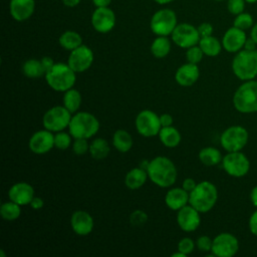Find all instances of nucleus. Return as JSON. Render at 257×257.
Masks as SVG:
<instances>
[{
	"mask_svg": "<svg viewBox=\"0 0 257 257\" xmlns=\"http://www.w3.org/2000/svg\"><path fill=\"white\" fill-rule=\"evenodd\" d=\"M149 179L158 187L170 188L177 181V168L172 160L159 156L150 161L147 168Z\"/></svg>",
	"mask_w": 257,
	"mask_h": 257,
	"instance_id": "f257e3e1",
	"label": "nucleus"
},
{
	"mask_svg": "<svg viewBox=\"0 0 257 257\" xmlns=\"http://www.w3.org/2000/svg\"><path fill=\"white\" fill-rule=\"evenodd\" d=\"M218 200V190L216 186L209 182L203 181L189 193V204L197 209L200 213H207L214 208Z\"/></svg>",
	"mask_w": 257,
	"mask_h": 257,
	"instance_id": "f03ea898",
	"label": "nucleus"
},
{
	"mask_svg": "<svg viewBox=\"0 0 257 257\" xmlns=\"http://www.w3.org/2000/svg\"><path fill=\"white\" fill-rule=\"evenodd\" d=\"M75 73L76 72L67 63L57 62L45 73V80L53 90L65 92L75 84Z\"/></svg>",
	"mask_w": 257,
	"mask_h": 257,
	"instance_id": "7ed1b4c3",
	"label": "nucleus"
},
{
	"mask_svg": "<svg viewBox=\"0 0 257 257\" xmlns=\"http://www.w3.org/2000/svg\"><path fill=\"white\" fill-rule=\"evenodd\" d=\"M99 130V121L87 111L75 112L68 125V132L73 139H89Z\"/></svg>",
	"mask_w": 257,
	"mask_h": 257,
	"instance_id": "20e7f679",
	"label": "nucleus"
},
{
	"mask_svg": "<svg viewBox=\"0 0 257 257\" xmlns=\"http://www.w3.org/2000/svg\"><path fill=\"white\" fill-rule=\"evenodd\" d=\"M234 107L242 113L257 111V80L244 81L234 92Z\"/></svg>",
	"mask_w": 257,
	"mask_h": 257,
	"instance_id": "39448f33",
	"label": "nucleus"
},
{
	"mask_svg": "<svg viewBox=\"0 0 257 257\" xmlns=\"http://www.w3.org/2000/svg\"><path fill=\"white\" fill-rule=\"evenodd\" d=\"M232 70L241 80H251L257 76V50L242 49L232 60Z\"/></svg>",
	"mask_w": 257,
	"mask_h": 257,
	"instance_id": "423d86ee",
	"label": "nucleus"
},
{
	"mask_svg": "<svg viewBox=\"0 0 257 257\" xmlns=\"http://www.w3.org/2000/svg\"><path fill=\"white\" fill-rule=\"evenodd\" d=\"M71 117L72 113L64 105H55L44 113L42 124L44 128L52 133H58L68 127Z\"/></svg>",
	"mask_w": 257,
	"mask_h": 257,
	"instance_id": "0eeeda50",
	"label": "nucleus"
},
{
	"mask_svg": "<svg viewBox=\"0 0 257 257\" xmlns=\"http://www.w3.org/2000/svg\"><path fill=\"white\" fill-rule=\"evenodd\" d=\"M249 134L242 125H231L227 127L220 137L222 148L227 152H239L248 143Z\"/></svg>",
	"mask_w": 257,
	"mask_h": 257,
	"instance_id": "6e6552de",
	"label": "nucleus"
},
{
	"mask_svg": "<svg viewBox=\"0 0 257 257\" xmlns=\"http://www.w3.org/2000/svg\"><path fill=\"white\" fill-rule=\"evenodd\" d=\"M222 167L229 176L242 178L250 170V161L241 151L228 152L222 159Z\"/></svg>",
	"mask_w": 257,
	"mask_h": 257,
	"instance_id": "1a4fd4ad",
	"label": "nucleus"
},
{
	"mask_svg": "<svg viewBox=\"0 0 257 257\" xmlns=\"http://www.w3.org/2000/svg\"><path fill=\"white\" fill-rule=\"evenodd\" d=\"M177 25V16L171 9H161L151 19V29L158 36L172 34Z\"/></svg>",
	"mask_w": 257,
	"mask_h": 257,
	"instance_id": "9d476101",
	"label": "nucleus"
},
{
	"mask_svg": "<svg viewBox=\"0 0 257 257\" xmlns=\"http://www.w3.org/2000/svg\"><path fill=\"white\" fill-rule=\"evenodd\" d=\"M135 125L138 133L145 137L151 138L159 135L162 124L160 116L151 109H144L140 111L136 117Z\"/></svg>",
	"mask_w": 257,
	"mask_h": 257,
	"instance_id": "9b49d317",
	"label": "nucleus"
},
{
	"mask_svg": "<svg viewBox=\"0 0 257 257\" xmlns=\"http://www.w3.org/2000/svg\"><path fill=\"white\" fill-rule=\"evenodd\" d=\"M239 250V241L231 233L223 232L213 239L211 252L216 257H232Z\"/></svg>",
	"mask_w": 257,
	"mask_h": 257,
	"instance_id": "f8f14e48",
	"label": "nucleus"
},
{
	"mask_svg": "<svg viewBox=\"0 0 257 257\" xmlns=\"http://www.w3.org/2000/svg\"><path fill=\"white\" fill-rule=\"evenodd\" d=\"M171 35L174 43L182 48L197 45L201 39L198 29L189 23L178 24Z\"/></svg>",
	"mask_w": 257,
	"mask_h": 257,
	"instance_id": "ddd939ff",
	"label": "nucleus"
},
{
	"mask_svg": "<svg viewBox=\"0 0 257 257\" xmlns=\"http://www.w3.org/2000/svg\"><path fill=\"white\" fill-rule=\"evenodd\" d=\"M93 62V52L86 46L81 44L77 48L70 51L67 64L77 73L87 70Z\"/></svg>",
	"mask_w": 257,
	"mask_h": 257,
	"instance_id": "4468645a",
	"label": "nucleus"
},
{
	"mask_svg": "<svg viewBox=\"0 0 257 257\" xmlns=\"http://www.w3.org/2000/svg\"><path fill=\"white\" fill-rule=\"evenodd\" d=\"M28 147L33 154L44 155L54 147V135L46 128L37 131L30 137Z\"/></svg>",
	"mask_w": 257,
	"mask_h": 257,
	"instance_id": "2eb2a0df",
	"label": "nucleus"
},
{
	"mask_svg": "<svg viewBox=\"0 0 257 257\" xmlns=\"http://www.w3.org/2000/svg\"><path fill=\"white\" fill-rule=\"evenodd\" d=\"M177 223L185 232H193L197 230L201 224L200 212L193 206L186 205L178 211Z\"/></svg>",
	"mask_w": 257,
	"mask_h": 257,
	"instance_id": "dca6fc26",
	"label": "nucleus"
},
{
	"mask_svg": "<svg viewBox=\"0 0 257 257\" xmlns=\"http://www.w3.org/2000/svg\"><path fill=\"white\" fill-rule=\"evenodd\" d=\"M91 24L99 33L109 32L115 24V15L108 7H97L91 16Z\"/></svg>",
	"mask_w": 257,
	"mask_h": 257,
	"instance_id": "f3484780",
	"label": "nucleus"
},
{
	"mask_svg": "<svg viewBox=\"0 0 257 257\" xmlns=\"http://www.w3.org/2000/svg\"><path fill=\"white\" fill-rule=\"evenodd\" d=\"M246 39L247 36L245 31L233 26L225 32L222 38V46L228 52L237 53L244 48Z\"/></svg>",
	"mask_w": 257,
	"mask_h": 257,
	"instance_id": "a211bd4d",
	"label": "nucleus"
},
{
	"mask_svg": "<svg viewBox=\"0 0 257 257\" xmlns=\"http://www.w3.org/2000/svg\"><path fill=\"white\" fill-rule=\"evenodd\" d=\"M70 226L75 234L86 236L93 230L94 221L88 212L77 210L73 212L70 217Z\"/></svg>",
	"mask_w": 257,
	"mask_h": 257,
	"instance_id": "6ab92c4d",
	"label": "nucleus"
},
{
	"mask_svg": "<svg viewBox=\"0 0 257 257\" xmlns=\"http://www.w3.org/2000/svg\"><path fill=\"white\" fill-rule=\"evenodd\" d=\"M9 200L17 203L20 206L30 205L34 198L33 187L26 182H18L11 186L8 191Z\"/></svg>",
	"mask_w": 257,
	"mask_h": 257,
	"instance_id": "aec40b11",
	"label": "nucleus"
},
{
	"mask_svg": "<svg viewBox=\"0 0 257 257\" xmlns=\"http://www.w3.org/2000/svg\"><path fill=\"white\" fill-rule=\"evenodd\" d=\"M200 76V68L195 63H185L181 65L176 73L175 80L181 86H191L199 79Z\"/></svg>",
	"mask_w": 257,
	"mask_h": 257,
	"instance_id": "412c9836",
	"label": "nucleus"
},
{
	"mask_svg": "<svg viewBox=\"0 0 257 257\" xmlns=\"http://www.w3.org/2000/svg\"><path fill=\"white\" fill-rule=\"evenodd\" d=\"M34 7V0H11L10 14L16 21H24L33 14Z\"/></svg>",
	"mask_w": 257,
	"mask_h": 257,
	"instance_id": "4be33fe9",
	"label": "nucleus"
},
{
	"mask_svg": "<svg viewBox=\"0 0 257 257\" xmlns=\"http://www.w3.org/2000/svg\"><path fill=\"white\" fill-rule=\"evenodd\" d=\"M165 204L169 209L179 211L189 204V192L183 188H172L165 196Z\"/></svg>",
	"mask_w": 257,
	"mask_h": 257,
	"instance_id": "5701e85b",
	"label": "nucleus"
},
{
	"mask_svg": "<svg viewBox=\"0 0 257 257\" xmlns=\"http://www.w3.org/2000/svg\"><path fill=\"white\" fill-rule=\"evenodd\" d=\"M148 173L142 168H133L124 177V184L131 190H138L142 188L148 179Z\"/></svg>",
	"mask_w": 257,
	"mask_h": 257,
	"instance_id": "b1692460",
	"label": "nucleus"
},
{
	"mask_svg": "<svg viewBox=\"0 0 257 257\" xmlns=\"http://www.w3.org/2000/svg\"><path fill=\"white\" fill-rule=\"evenodd\" d=\"M159 138L162 144L167 148H176L181 143V134L180 132L174 127L170 126H162L159 133Z\"/></svg>",
	"mask_w": 257,
	"mask_h": 257,
	"instance_id": "393cba45",
	"label": "nucleus"
},
{
	"mask_svg": "<svg viewBox=\"0 0 257 257\" xmlns=\"http://www.w3.org/2000/svg\"><path fill=\"white\" fill-rule=\"evenodd\" d=\"M133 138L125 130H117L112 136V145L119 153H126L133 147Z\"/></svg>",
	"mask_w": 257,
	"mask_h": 257,
	"instance_id": "a878e982",
	"label": "nucleus"
},
{
	"mask_svg": "<svg viewBox=\"0 0 257 257\" xmlns=\"http://www.w3.org/2000/svg\"><path fill=\"white\" fill-rule=\"evenodd\" d=\"M110 152V147L106 140L101 138L94 139L89 144V154L95 161H100L105 159Z\"/></svg>",
	"mask_w": 257,
	"mask_h": 257,
	"instance_id": "bb28decb",
	"label": "nucleus"
},
{
	"mask_svg": "<svg viewBox=\"0 0 257 257\" xmlns=\"http://www.w3.org/2000/svg\"><path fill=\"white\" fill-rule=\"evenodd\" d=\"M222 159L223 157L221 152L214 147H206L199 152V160L202 164L208 167L216 166L222 163Z\"/></svg>",
	"mask_w": 257,
	"mask_h": 257,
	"instance_id": "cd10ccee",
	"label": "nucleus"
},
{
	"mask_svg": "<svg viewBox=\"0 0 257 257\" xmlns=\"http://www.w3.org/2000/svg\"><path fill=\"white\" fill-rule=\"evenodd\" d=\"M199 46L201 47L202 51L204 52L205 55L207 56H217L222 49V43L214 36H207V37H202L199 41Z\"/></svg>",
	"mask_w": 257,
	"mask_h": 257,
	"instance_id": "c85d7f7f",
	"label": "nucleus"
},
{
	"mask_svg": "<svg viewBox=\"0 0 257 257\" xmlns=\"http://www.w3.org/2000/svg\"><path fill=\"white\" fill-rule=\"evenodd\" d=\"M59 44L62 48L71 51L82 44V38L79 33L68 30L60 35Z\"/></svg>",
	"mask_w": 257,
	"mask_h": 257,
	"instance_id": "c756f323",
	"label": "nucleus"
},
{
	"mask_svg": "<svg viewBox=\"0 0 257 257\" xmlns=\"http://www.w3.org/2000/svg\"><path fill=\"white\" fill-rule=\"evenodd\" d=\"M63 105L71 112L75 113L81 104V93L75 89V88H70L64 92L63 98Z\"/></svg>",
	"mask_w": 257,
	"mask_h": 257,
	"instance_id": "7c9ffc66",
	"label": "nucleus"
},
{
	"mask_svg": "<svg viewBox=\"0 0 257 257\" xmlns=\"http://www.w3.org/2000/svg\"><path fill=\"white\" fill-rule=\"evenodd\" d=\"M171 50V42L167 36H158L151 45V52L157 58L166 57Z\"/></svg>",
	"mask_w": 257,
	"mask_h": 257,
	"instance_id": "2f4dec72",
	"label": "nucleus"
},
{
	"mask_svg": "<svg viewBox=\"0 0 257 257\" xmlns=\"http://www.w3.org/2000/svg\"><path fill=\"white\" fill-rule=\"evenodd\" d=\"M22 72L29 78H37L45 75V70L42 66L41 60L28 59L22 65Z\"/></svg>",
	"mask_w": 257,
	"mask_h": 257,
	"instance_id": "473e14b6",
	"label": "nucleus"
},
{
	"mask_svg": "<svg viewBox=\"0 0 257 257\" xmlns=\"http://www.w3.org/2000/svg\"><path fill=\"white\" fill-rule=\"evenodd\" d=\"M0 215L3 220L6 221H14L18 219L21 215V209L20 205L13 201L5 202L0 207Z\"/></svg>",
	"mask_w": 257,
	"mask_h": 257,
	"instance_id": "72a5a7b5",
	"label": "nucleus"
},
{
	"mask_svg": "<svg viewBox=\"0 0 257 257\" xmlns=\"http://www.w3.org/2000/svg\"><path fill=\"white\" fill-rule=\"evenodd\" d=\"M253 17L251 14L246 13V12H242L238 15H236L235 19H234V25L237 28H240L242 30H246L251 28L254 24H253Z\"/></svg>",
	"mask_w": 257,
	"mask_h": 257,
	"instance_id": "f704fd0d",
	"label": "nucleus"
},
{
	"mask_svg": "<svg viewBox=\"0 0 257 257\" xmlns=\"http://www.w3.org/2000/svg\"><path fill=\"white\" fill-rule=\"evenodd\" d=\"M71 135L70 133H65L63 131L56 133L54 136V147L58 150H66L71 146Z\"/></svg>",
	"mask_w": 257,
	"mask_h": 257,
	"instance_id": "c9c22d12",
	"label": "nucleus"
},
{
	"mask_svg": "<svg viewBox=\"0 0 257 257\" xmlns=\"http://www.w3.org/2000/svg\"><path fill=\"white\" fill-rule=\"evenodd\" d=\"M203 55H204V52L202 51L201 47L197 45L189 47L186 52V58L188 62L195 63V64H198L202 60Z\"/></svg>",
	"mask_w": 257,
	"mask_h": 257,
	"instance_id": "e433bc0d",
	"label": "nucleus"
},
{
	"mask_svg": "<svg viewBox=\"0 0 257 257\" xmlns=\"http://www.w3.org/2000/svg\"><path fill=\"white\" fill-rule=\"evenodd\" d=\"M73 153L77 156H83L87 152H89V145L87 143V139H74L72 144Z\"/></svg>",
	"mask_w": 257,
	"mask_h": 257,
	"instance_id": "4c0bfd02",
	"label": "nucleus"
},
{
	"mask_svg": "<svg viewBox=\"0 0 257 257\" xmlns=\"http://www.w3.org/2000/svg\"><path fill=\"white\" fill-rule=\"evenodd\" d=\"M148 221V215L145 211L138 209L134 211L130 216V223L133 226H143Z\"/></svg>",
	"mask_w": 257,
	"mask_h": 257,
	"instance_id": "58836bf2",
	"label": "nucleus"
},
{
	"mask_svg": "<svg viewBox=\"0 0 257 257\" xmlns=\"http://www.w3.org/2000/svg\"><path fill=\"white\" fill-rule=\"evenodd\" d=\"M195 242L190 237L182 238L178 243V250L183 252L185 255H189L194 251Z\"/></svg>",
	"mask_w": 257,
	"mask_h": 257,
	"instance_id": "ea45409f",
	"label": "nucleus"
},
{
	"mask_svg": "<svg viewBox=\"0 0 257 257\" xmlns=\"http://www.w3.org/2000/svg\"><path fill=\"white\" fill-rule=\"evenodd\" d=\"M245 0H228L227 7L231 14L238 15L242 12H244L245 9Z\"/></svg>",
	"mask_w": 257,
	"mask_h": 257,
	"instance_id": "a19ab883",
	"label": "nucleus"
},
{
	"mask_svg": "<svg viewBox=\"0 0 257 257\" xmlns=\"http://www.w3.org/2000/svg\"><path fill=\"white\" fill-rule=\"evenodd\" d=\"M212 244H213V240L206 235L200 236L197 240H196V246L200 251L203 252H209L212 249Z\"/></svg>",
	"mask_w": 257,
	"mask_h": 257,
	"instance_id": "79ce46f5",
	"label": "nucleus"
},
{
	"mask_svg": "<svg viewBox=\"0 0 257 257\" xmlns=\"http://www.w3.org/2000/svg\"><path fill=\"white\" fill-rule=\"evenodd\" d=\"M198 31H199V34L202 37H207V36H211L212 33H213V26L210 24V23H202L200 24L198 27H197Z\"/></svg>",
	"mask_w": 257,
	"mask_h": 257,
	"instance_id": "37998d69",
	"label": "nucleus"
},
{
	"mask_svg": "<svg viewBox=\"0 0 257 257\" xmlns=\"http://www.w3.org/2000/svg\"><path fill=\"white\" fill-rule=\"evenodd\" d=\"M248 225H249V230H250V232H251L254 236L257 237V210H255V211L251 214V216H250V218H249V223H248Z\"/></svg>",
	"mask_w": 257,
	"mask_h": 257,
	"instance_id": "c03bdc74",
	"label": "nucleus"
},
{
	"mask_svg": "<svg viewBox=\"0 0 257 257\" xmlns=\"http://www.w3.org/2000/svg\"><path fill=\"white\" fill-rule=\"evenodd\" d=\"M40 60H41L42 66H43V68H44V70H45V73H46L48 70H50V69L52 68V66L55 64V62L53 61V59H52L51 57H49V56H44V57H42Z\"/></svg>",
	"mask_w": 257,
	"mask_h": 257,
	"instance_id": "a18cd8bd",
	"label": "nucleus"
},
{
	"mask_svg": "<svg viewBox=\"0 0 257 257\" xmlns=\"http://www.w3.org/2000/svg\"><path fill=\"white\" fill-rule=\"evenodd\" d=\"M196 185H197V183L195 182L194 179H192V178H187V179H185V180L183 181L182 188L185 189L187 192L190 193V192L196 187Z\"/></svg>",
	"mask_w": 257,
	"mask_h": 257,
	"instance_id": "49530a36",
	"label": "nucleus"
},
{
	"mask_svg": "<svg viewBox=\"0 0 257 257\" xmlns=\"http://www.w3.org/2000/svg\"><path fill=\"white\" fill-rule=\"evenodd\" d=\"M160 121L162 126H170L173 124V116L169 113H163L160 115Z\"/></svg>",
	"mask_w": 257,
	"mask_h": 257,
	"instance_id": "de8ad7c7",
	"label": "nucleus"
},
{
	"mask_svg": "<svg viewBox=\"0 0 257 257\" xmlns=\"http://www.w3.org/2000/svg\"><path fill=\"white\" fill-rule=\"evenodd\" d=\"M30 206L33 210H40L44 206V201L41 198L34 196V198L32 199V201L30 203Z\"/></svg>",
	"mask_w": 257,
	"mask_h": 257,
	"instance_id": "09e8293b",
	"label": "nucleus"
},
{
	"mask_svg": "<svg viewBox=\"0 0 257 257\" xmlns=\"http://www.w3.org/2000/svg\"><path fill=\"white\" fill-rule=\"evenodd\" d=\"M256 45H257V43L250 37V38H247V39H246L243 49H246V50H255V49H256Z\"/></svg>",
	"mask_w": 257,
	"mask_h": 257,
	"instance_id": "8fccbe9b",
	"label": "nucleus"
},
{
	"mask_svg": "<svg viewBox=\"0 0 257 257\" xmlns=\"http://www.w3.org/2000/svg\"><path fill=\"white\" fill-rule=\"evenodd\" d=\"M250 200L254 207L257 208V186L253 187L250 192Z\"/></svg>",
	"mask_w": 257,
	"mask_h": 257,
	"instance_id": "3c124183",
	"label": "nucleus"
},
{
	"mask_svg": "<svg viewBox=\"0 0 257 257\" xmlns=\"http://www.w3.org/2000/svg\"><path fill=\"white\" fill-rule=\"evenodd\" d=\"M92 2L96 7H108L111 0H92Z\"/></svg>",
	"mask_w": 257,
	"mask_h": 257,
	"instance_id": "603ef678",
	"label": "nucleus"
},
{
	"mask_svg": "<svg viewBox=\"0 0 257 257\" xmlns=\"http://www.w3.org/2000/svg\"><path fill=\"white\" fill-rule=\"evenodd\" d=\"M80 1H81V0H62L63 4H64L65 6H67V7H74V6H76L77 4H79Z\"/></svg>",
	"mask_w": 257,
	"mask_h": 257,
	"instance_id": "864d4df0",
	"label": "nucleus"
},
{
	"mask_svg": "<svg viewBox=\"0 0 257 257\" xmlns=\"http://www.w3.org/2000/svg\"><path fill=\"white\" fill-rule=\"evenodd\" d=\"M250 37L257 43V23H255V24L251 27Z\"/></svg>",
	"mask_w": 257,
	"mask_h": 257,
	"instance_id": "5fc2aeb1",
	"label": "nucleus"
},
{
	"mask_svg": "<svg viewBox=\"0 0 257 257\" xmlns=\"http://www.w3.org/2000/svg\"><path fill=\"white\" fill-rule=\"evenodd\" d=\"M186 256H187V255H185L183 252H181V251H179V250H178V252L172 254V257H186Z\"/></svg>",
	"mask_w": 257,
	"mask_h": 257,
	"instance_id": "6e6d98bb",
	"label": "nucleus"
},
{
	"mask_svg": "<svg viewBox=\"0 0 257 257\" xmlns=\"http://www.w3.org/2000/svg\"><path fill=\"white\" fill-rule=\"evenodd\" d=\"M157 3H159V4H167V3H169V2H172L173 0H155Z\"/></svg>",
	"mask_w": 257,
	"mask_h": 257,
	"instance_id": "4d7b16f0",
	"label": "nucleus"
},
{
	"mask_svg": "<svg viewBox=\"0 0 257 257\" xmlns=\"http://www.w3.org/2000/svg\"><path fill=\"white\" fill-rule=\"evenodd\" d=\"M247 3H255L257 2V0H245Z\"/></svg>",
	"mask_w": 257,
	"mask_h": 257,
	"instance_id": "13d9d810",
	"label": "nucleus"
},
{
	"mask_svg": "<svg viewBox=\"0 0 257 257\" xmlns=\"http://www.w3.org/2000/svg\"><path fill=\"white\" fill-rule=\"evenodd\" d=\"M0 255H1V257H5V254H4L3 250H0Z\"/></svg>",
	"mask_w": 257,
	"mask_h": 257,
	"instance_id": "bf43d9fd",
	"label": "nucleus"
},
{
	"mask_svg": "<svg viewBox=\"0 0 257 257\" xmlns=\"http://www.w3.org/2000/svg\"><path fill=\"white\" fill-rule=\"evenodd\" d=\"M216 1H223V0H216Z\"/></svg>",
	"mask_w": 257,
	"mask_h": 257,
	"instance_id": "052dcab7",
	"label": "nucleus"
}]
</instances>
